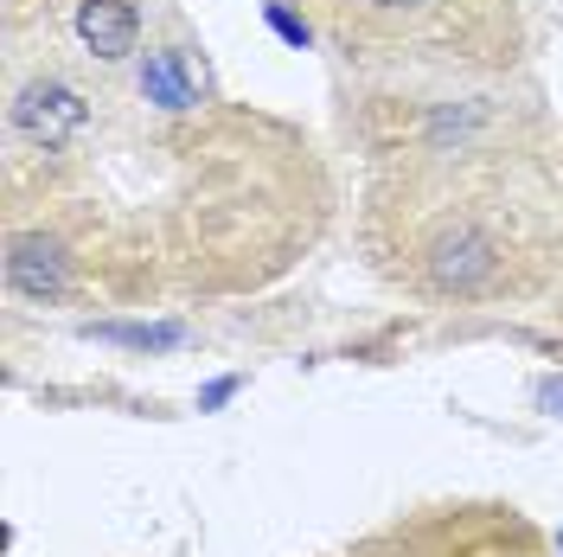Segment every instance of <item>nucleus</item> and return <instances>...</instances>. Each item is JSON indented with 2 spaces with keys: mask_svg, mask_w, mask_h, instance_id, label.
I'll use <instances>...</instances> for the list:
<instances>
[{
  "mask_svg": "<svg viewBox=\"0 0 563 557\" xmlns=\"http://www.w3.org/2000/svg\"><path fill=\"white\" fill-rule=\"evenodd\" d=\"M84 97L70 90V84H52V77H38L26 84L20 97H13V122H20V135H33L38 148H65L77 129H84Z\"/></svg>",
  "mask_w": 563,
  "mask_h": 557,
  "instance_id": "nucleus-1",
  "label": "nucleus"
},
{
  "mask_svg": "<svg viewBox=\"0 0 563 557\" xmlns=\"http://www.w3.org/2000/svg\"><path fill=\"white\" fill-rule=\"evenodd\" d=\"M65 250L52 244V238H13L7 250V282L20 288V295H33V302H58L65 295Z\"/></svg>",
  "mask_w": 563,
  "mask_h": 557,
  "instance_id": "nucleus-2",
  "label": "nucleus"
},
{
  "mask_svg": "<svg viewBox=\"0 0 563 557\" xmlns=\"http://www.w3.org/2000/svg\"><path fill=\"white\" fill-rule=\"evenodd\" d=\"M77 39L103 58V65H115V58H129L141 39V20L129 0H84L77 7Z\"/></svg>",
  "mask_w": 563,
  "mask_h": 557,
  "instance_id": "nucleus-3",
  "label": "nucleus"
},
{
  "mask_svg": "<svg viewBox=\"0 0 563 557\" xmlns=\"http://www.w3.org/2000/svg\"><path fill=\"white\" fill-rule=\"evenodd\" d=\"M199 90H206V70L192 65L186 52H147L141 58V97L161 109H192L199 103Z\"/></svg>",
  "mask_w": 563,
  "mask_h": 557,
  "instance_id": "nucleus-4",
  "label": "nucleus"
},
{
  "mask_svg": "<svg viewBox=\"0 0 563 557\" xmlns=\"http://www.w3.org/2000/svg\"><path fill=\"white\" fill-rule=\"evenodd\" d=\"M493 263H499V250L481 231H455V238H442V244L429 250V276L442 282V288H481L493 276Z\"/></svg>",
  "mask_w": 563,
  "mask_h": 557,
  "instance_id": "nucleus-5",
  "label": "nucleus"
},
{
  "mask_svg": "<svg viewBox=\"0 0 563 557\" xmlns=\"http://www.w3.org/2000/svg\"><path fill=\"white\" fill-rule=\"evenodd\" d=\"M90 340H115V347H141V352H167V347H179L186 334H179L174 320H161V327H90Z\"/></svg>",
  "mask_w": 563,
  "mask_h": 557,
  "instance_id": "nucleus-6",
  "label": "nucleus"
},
{
  "mask_svg": "<svg viewBox=\"0 0 563 557\" xmlns=\"http://www.w3.org/2000/svg\"><path fill=\"white\" fill-rule=\"evenodd\" d=\"M269 26H276V33L288 39L295 52H308V45H314V33H308V20H295L288 7H269Z\"/></svg>",
  "mask_w": 563,
  "mask_h": 557,
  "instance_id": "nucleus-7",
  "label": "nucleus"
},
{
  "mask_svg": "<svg viewBox=\"0 0 563 557\" xmlns=\"http://www.w3.org/2000/svg\"><path fill=\"white\" fill-rule=\"evenodd\" d=\"M238 384H244V379H211L206 391H199V411H218L224 397H238Z\"/></svg>",
  "mask_w": 563,
  "mask_h": 557,
  "instance_id": "nucleus-8",
  "label": "nucleus"
},
{
  "mask_svg": "<svg viewBox=\"0 0 563 557\" xmlns=\"http://www.w3.org/2000/svg\"><path fill=\"white\" fill-rule=\"evenodd\" d=\"M544 404H551V411L563 417V379H558V384H544Z\"/></svg>",
  "mask_w": 563,
  "mask_h": 557,
  "instance_id": "nucleus-9",
  "label": "nucleus"
},
{
  "mask_svg": "<svg viewBox=\"0 0 563 557\" xmlns=\"http://www.w3.org/2000/svg\"><path fill=\"white\" fill-rule=\"evenodd\" d=\"M372 7H417V0H372Z\"/></svg>",
  "mask_w": 563,
  "mask_h": 557,
  "instance_id": "nucleus-10",
  "label": "nucleus"
},
{
  "mask_svg": "<svg viewBox=\"0 0 563 557\" xmlns=\"http://www.w3.org/2000/svg\"><path fill=\"white\" fill-rule=\"evenodd\" d=\"M558 557H563V532H558Z\"/></svg>",
  "mask_w": 563,
  "mask_h": 557,
  "instance_id": "nucleus-11",
  "label": "nucleus"
}]
</instances>
